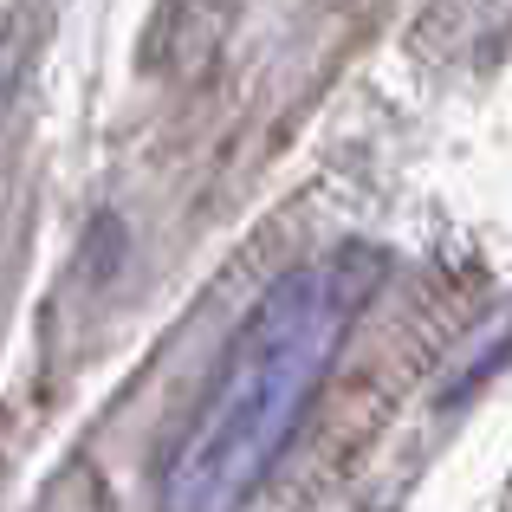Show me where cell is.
Masks as SVG:
<instances>
[{"label":"cell","mask_w":512,"mask_h":512,"mask_svg":"<svg viewBox=\"0 0 512 512\" xmlns=\"http://www.w3.org/2000/svg\"><path fill=\"white\" fill-rule=\"evenodd\" d=\"M376 286L370 253L305 260L260 292L163 474V512H240L299 441L305 409Z\"/></svg>","instance_id":"1"}]
</instances>
